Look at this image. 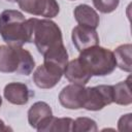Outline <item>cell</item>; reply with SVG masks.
Returning <instances> with one entry per match:
<instances>
[{"label": "cell", "instance_id": "30bf717a", "mask_svg": "<svg viewBox=\"0 0 132 132\" xmlns=\"http://www.w3.org/2000/svg\"><path fill=\"white\" fill-rule=\"evenodd\" d=\"M4 98L11 104L14 105H25L28 103L31 92L28 86L24 82H9L4 87L3 91Z\"/></svg>", "mask_w": 132, "mask_h": 132}, {"label": "cell", "instance_id": "52a82bcc", "mask_svg": "<svg viewBox=\"0 0 132 132\" xmlns=\"http://www.w3.org/2000/svg\"><path fill=\"white\" fill-rule=\"evenodd\" d=\"M64 72L54 66L42 64L33 72V81L40 89H52L62 78Z\"/></svg>", "mask_w": 132, "mask_h": 132}, {"label": "cell", "instance_id": "7c38bea8", "mask_svg": "<svg viewBox=\"0 0 132 132\" xmlns=\"http://www.w3.org/2000/svg\"><path fill=\"white\" fill-rule=\"evenodd\" d=\"M73 15L78 25L89 27L92 29H97L100 23L99 15L97 11L88 4H79L73 10Z\"/></svg>", "mask_w": 132, "mask_h": 132}, {"label": "cell", "instance_id": "5bb4252c", "mask_svg": "<svg viewBox=\"0 0 132 132\" xmlns=\"http://www.w3.org/2000/svg\"><path fill=\"white\" fill-rule=\"evenodd\" d=\"M43 56V63L54 66L64 72L68 63V53L63 44H60L50 51H47Z\"/></svg>", "mask_w": 132, "mask_h": 132}, {"label": "cell", "instance_id": "d6986e66", "mask_svg": "<svg viewBox=\"0 0 132 132\" xmlns=\"http://www.w3.org/2000/svg\"><path fill=\"white\" fill-rule=\"evenodd\" d=\"M94 7L102 13H110L114 11L120 3V0H92Z\"/></svg>", "mask_w": 132, "mask_h": 132}, {"label": "cell", "instance_id": "4fadbf2b", "mask_svg": "<svg viewBox=\"0 0 132 132\" xmlns=\"http://www.w3.org/2000/svg\"><path fill=\"white\" fill-rule=\"evenodd\" d=\"M52 116L53 110L51 106L44 101H37L28 110V123L33 129H37Z\"/></svg>", "mask_w": 132, "mask_h": 132}, {"label": "cell", "instance_id": "7402d4cb", "mask_svg": "<svg viewBox=\"0 0 132 132\" xmlns=\"http://www.w3.org/2000/svg\"><path fill=\"white\" fill-rule=\"evenodd\" d=\"M7 1H8V2H12V3H13V2H18V0H7Z\"/></svg>", "mask_w": 132, "mask_h": 132}, {"label": "cell", "instance_id": "9c48e42d", "mask_svg": "<svg viewBox=\"0 0 132 132\" xmlns=\"http://www.w3.org/2000/svg\"><path fill=\"white\" fill-rule=\"evenodd\" d=\"M71 39L73 45L78 52L99 44V36L96 30L80 25L72 29Z\"/></svg>", "mask_w": 132, "mask_h": 132}, {"label": "cell", "instance_id": "8fae6325", "mask_svg": "<svg viewBox=\"0 0 132 132\" xmlns=\"http://www.w3.org/2000/svg\"><path fill=\"white\" fill-rule=\"evenodd\" d=\"M64 75L68 81L81 86H86L92 77V75L86 70L77 58L68 61L64 70Z\"/></svg>", "mask_w": 132, "mask_h": 132}, {"label": "cell", "instance_id": "e0dca14e", "mask_svg": "<svg viewBox=\"0 0 132 132\" xmlns=\"http://www.w3.org/2000/svg\"><path fill=\"white\" fill-rule=\"evenodd\" d=\"M131 52H132V45L130 43L121 44L113 52L114 59L117 62V67L128 73H130L132 70Z\"/></svg>", "mask_w": 132, "mask_h": 132}, {"label": "cell", "instance_id": "8992f818", "mask_svg": "<svg viewBox=\"0 0 132 132\" xmlns=\"http://www.w3.org/2000/svg\"><path fill=\"white\" fill-rule=\"evenodd\" d=\"M18 4L25 12L45 19L55 18L60 11L57 0H18Z\"/></svg>", "mask_w": 132, "mask_h": 132}, {"label": "cell", "instance_id": "9a60e30c", "mask_svg": "<svg viewBox=\"0 0 132 132\" xmlns=\"http://www.w3.org/2000/svg\"><path fill=\"white\" fill-rule=\"evenodd\" d=\"M73 120L71 118H55L45 120L36 130L38 132H70L72 131Z\"/></svg>", "mask_w": 132, "mask_h": 132}, {"label": "cell", "instance_id": "ac0fdd59", "mask_svg": "<svg viewBox=\"0 0 132 132\" xmlns=\"http://www.w3.org/2000/svg\"><path fill=\"white\" fill-rule=\"evenodd\" d=\"M98 130L97 124L94 120L86 117H80L75 120H73V125H72V131L74 132H96Z\"/></svg>", "mask_w": 132, "mask_h": 132}, {"label": "cell", "instance_id": "2e32d148", "mask_svg": "<svg viewBox=\"0 0 132 132\" xmlns=\"http://www.w3.org/2000/svg\"><path fill=\"white\" fill-rule=\"evenodd\" d=\"M130 76L124 81L112 86V103L118 105H130L132 103Z\"/></svg>", "mask_w": 132, "mask_h": 132}, {"label": "cell", "instance_id": "3957f363", "mask_svg": "<svg viewBox=\"0 0 132 132\" xmlns=\"http://www.w3.org/2000/svg\"><path fill=\"white\" fill-rule=\"evenodd\" d=\"M79 53L77 59L92 76L108 75L117 67L113 52L98 44Z\"/></svg>", "mask_w": 132, "mask_h": 132}, {"label": "cell", "instance_id": "6da1fadb", "mask_svg": "<svg viewBox=\"0 0 132 132\" xmlns=\"http://www.w3.org/2000/svg\"><path fill=\"white\" fill-rule=\"evenodd\" d=\"M0 35L9 45L23 46L32 42V18L26 20L24 14L15 9L3 10L0 14Z\"/></svg>", "mask_w": 132, "mask_h": 132}, {"label": "cell", "instance_id": "ba28073f", "mask_svg": "<svg viewBox=\"0 0 132 132\" xmlns=\"http://www.w3.org/2000/svg\"><path fill=\"white\" fill-rule=\"evenodd\" d=\"M86 87L77 84H70L64 87L59 94V102L68 109L82 108Z\"/></svg>", "mask_w": 132, "mask_h": 132}, {"label": "cell", "instance_id": "603a6c76", "mask_svg": "<svg viewBox=\"0 0 132 132\" xmlns=\"http://www.w3.org/2000/svg\"><path fill=\"white\" fill-rule=\"evenodd\" d=\"M1 105H2V97L0 96V107H1Z\"/></svg>", "mask_w": 132, "mask_h": 132}, {"label": "cell", "instance_id": "5b68a950", "mask_svg": "<svg viewBox=\"0 0 132 132\" xmlns=\"http://www.w3.org/2000/svg\"><path fill=\"white\" fill-rule=\"evenodd\" d=\"M111 103H112V86L99 85L95 87L86 88L82 108L90 111H98Z\"/></svg>", "mask_w": 132, "mask_h": 132}, {"label": "cell", "instance_id": "277c9868", "mask_svg": "<svg viewBox=\"0 0 132 132\" xmlns=\"http://www.w3.org/2000/svg\"><path fill=\"white\" fill-rule=\"evenodd\" d=\"M33 25V39L36 48L41 55L47 51L63 44L62 31L60 27L50 19L32 18Z\"/></svg>", "mask_w": 132, "mask_h": 132}, {"label": "cell", "instance_id": "cb8c5ba5", "mask_svg": "<svg viewBox=\"0 0 132 132\" xmlns=\"http://www.w3.org/2000/svg\"><path fill=\"white\" fill-rule=\"evenodd\" d=\"M70 1H74V0H70Z\"/></svg>", "mask_w": 132, "mask_h": 132}, {"label": "cell", "instance_id": "ffe728a7", "mask_svg": "<svg viewBox=\"0 0 132 132\" xmlns=\"http://www.w3.org/2000/svg\"><path fill=\"white\" fill-rule=\"evenodd\" d=\"M132 124V114L127 113L123 114L118 121V130L119 131H130Z\"/></svg>", "mask_w": 132, "mask_h": 132}, {"label": "cell", "instance_id": "44dd1931", "mask_svg": "<svg viewBox=\"0 0 132 132\" xmlns=\"http://www.w3.org/2000/svg\"><path fill=\"white\" fill-rule=\"evenodd\" d=\"M12 129L5 125V123L0 119V131H11Z\"/></svg>", "mask_w": 132, "mask_h": 132}, {"label": "cell", "instance_id": "7a4b0ae2", "mask_svg": "<svg viewBox=\"0 0 132 132\" xmlns=\"http://www.w3.org/2000/svg\"><path fill=\"white\" fill-rule=\"evenodd\" d=\"M34 67L35 61L29 51L19 45L0 46V72L29 75Z\"/></svg>", "mask_w": 132, "mask_h": 132}]
</instances>
